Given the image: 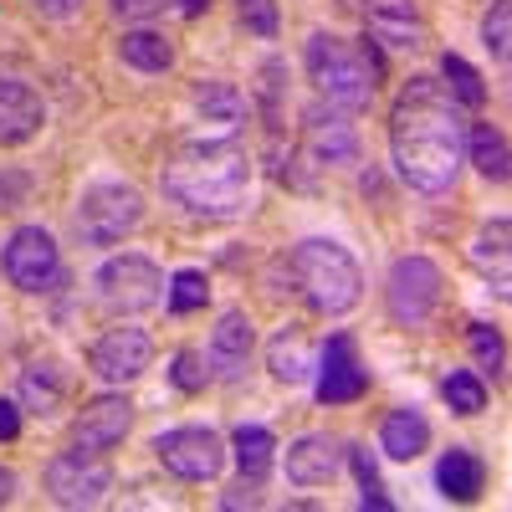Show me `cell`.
<instances>
[{"label":"cell","instance_id":"1","mask_svg":"<svg viewBox=\"0 0 512 512\" xmlns=\"http://www.w3.org/2000/svg\"><path fill=\"white\" fill-rule=\"evenodd\" d=\"M390 164L420 195H446L466 164L461 103L436 77H410L390 108Z\"/></svg>","mask_w":512,"mask_h":512},{"label":"cell","instance_id":"9","mask_svg":"<svg viewBox=\"0 0 512 512\" xmlns=\"http://www.w3.org/2000/svg\"><path fill=\"white\" fill-rule=\"evenodd\" d=\"M41 482H47V497L57 507H103L113 492V466L103 461V451L72 446V451H57L47 461Z\"/></svg>","mask_w":512,"mask_h":512},{"label":"cell","instance_id":"10","mask_svg":"<svg viewBox=\"0 0 512 512\" xmlns=\"http://www.w3.org/2000/svg\"><path fill=\"white\" fill-rule=\"evenodd\" d=\"M154 461L180 482H216L226 466V441L210 425H175L154 436Z\"/></svg>","mask_w":512,"mask_h":512},{"label":"cell","instance_id":"6","mask_svg":"<svg viewBox=\"0 0 512 512\" xmlns=\"http://www.w3.org/2000/svg\"><path fill=\"white\" fill-rule=\"evenodd\" d=\"M93 297H98V308L113 313V318L149 313L164 297V272H159L154 256H144V251L108 256V262L93 272Z\"/></svg>","mask_w":512,"mask_h":512},{"label":"cell","instance_id":"16","mask_svg":"<svg viewBox=\"0 0 512 512\" xmlns=\"http://www.w3.org/2000/svg\"><path fill=\"white\" fill-rule=\"evenodd\" d=\"M256 349V328L241 308H226L210 328V344H205V364H210V379H241L246 374V359Z\"/></svg>","mask_w":512,"mask_h":512},{"label":"cell","instance_id":"30","mask_svg":"<svg viewBox=\"0 0 512 512\" xmlns=\"http://www.w3.org/2000/svg\"><path fill=\"white\" fill-rule=\"evenodd\" d=\"M441 395H446L451 415H482L487 410V384H482L477 369H451L441 379Z\"/></svg>","mask_w":512,"mask_h":512},{"label":"cell","instance_id":"11","mask_svg":"<svg viewBox=\"0 0 512 512\" xmlns=\"http://www.w3.org/2000/svg\"><path fill=\"white\" fill-rule=\"evenodd\" d=\"M364 390H369V369L359 359L354 333H333L318 349V364H313L318 405H354V400H364Z\"/></svg>","mask_w":512,"mask_h":512},{"label":"cell","instance_id":"24","mask_svg":"<svg viewBox=\"0 0 512 512\" xmlns=\"http://www.w3.org/2000/svg\"><path fill=\"white\" fill-rule=\"evenodd\" d=\"M466 154H472L482 180H492V185L507 180V134H502L497 123H487V118L466 123Z\"/></svg>","mask_w":512,"mask_h":512},{"label":"cell","instance_id":"38","mask_svg":"<svg viewBox=\"0 0 512 512\" xmlns=\"http://www.w3.org/2000/svg\"><path fill=\"white\" fill-rule=\"evenodd\" d=\"M31 11H36L41 21H72V16L82 11V0H31Z\"/></svg>","mask_w":512,"mask_h":512},{"label":"cell","instance_id":"21","mask_svg":"<svg viewBox=\"0 0 512 512\" xmlns=\"http://www.w3.org/2000/svg\"><path fill=\"white\" fill-rule=\"evenodd\" d=\"M425 446H431V420H425L420 410H390L379 425V451L395 456V461H415Z\"/></svg>","mask_w":512,"mask_h":512},{"label":"cell","instance_id":"39","mask_svg":"<svg viewBox=\"0 0 512 512\" xmlns=\"http://www.w3.org/2000/svg\"><path fill=\"white\" fill-rule=\"evenodd\" d=\"M21 436V405L0 395V441H16Z\"/></svg>","mask_w":512,"mask_h":512},{"label":"cell","instance_id":"31","mask_svg":"<svg viewBox=\"0 0 512 512\" xmlns=\"http://www.w3.org/2000/svg\"><path fill=\"white\" fill-rule=\"evenodd\" d=\"M21 395H26V405H31L36 415H52V410L62 405V374H57L52 364L21 369Z\"/></svg>","mask_w":512,"mask_h":512},{"label":"cell","instance_id":"20","mask_svg":"<svg viewBox=\"0 0 512 512\" xmlns=\"http://www.w3.org/2000/svg\"><path fill=\"white\" fill-rule=\"evenodd\" d=\"M436 487H441L446 502H477L482 487H487V461L472 446H451L436 461Z\"/></svg>","mask_w":512,"mask_h":512},{"label":"cell","instance_id":"34","mask_svg":"<svg viewBox=\"0 0 512 512\" xmlns=\"http://www.w3.org/2000/svg\"><path fill=\"white\" fill-rule=\"evenodd\" d=\"M169 379H175V390L180 395H200L205 384H210V364L200 349H180L175 359H169Z\"/></svg>","mask_w":512,"mask_h":512},{"label":"cell","instance_id":"33","mask_svg":"<svg viewBox=\"0 0 512 512\" xmlns=\"http://www.w3.org/2000/svg\"><path fill=\"white\" fill-rule=\"evenodd\" d=\"M236 21H241L246 36H256V41H277V31H282L277 0H236Z\"/></svg>","mask_w":512,"mask_h":512},{"label":"cell","instance_id":"26","mask_svg":"<svg viewBox=\"0 0 512 512\" xmlns=\"http://www.w3.org/2000/svg\"><path fill=\"white\" fill-rule=\"evenodd\" d=\"M512 246V226H507V216H497V221H487L477 236H472V262L492 277L497 272V292H507V251Z\"/></svg>","mask_w":512,"mask_h":512},{"label":"cell","instance_id":"29","mask_svg":"<svg viewBox=\"0 0 512 512\" xmlns=\"http://www.w3.org/2000/svg\"><path fill=\"white\" fill-rule=\"evenodd\" d=\"M205 303H210V282H205V272H195V267H180L175 277L164 282V308H169V313L190 318V313H200Z\"/></svg>","mask_w":512,"mask_h":512},{"label":"cell","instance_id":"4","mask_svg":"<svg viewBox=\"0 0 512 512\" xmlns=\"http://www.w3.org/2000/svg\"><path fill=\"white\" fill-rule=\"evenodd\" d=\"M303 67L313 77V88L328 108L338 113H364L374 103V82H379V62L359 47H349L344 36L313 31L303 47Z\"/></svg>","mask_w":512,"mask_h":512},{"label":"cell","instance_id":"2","mask_svg":"<svg viewBox=\"0 0 512 512\" xmlns=\"http://www.w3.org/2000/svg\"><path fill=\"white\" fill-rule=\"evenodd\" d=\"M159 190L195 221H231L251 200V159L236 139H190L164 159Z\"/></svg>","mask_w":512,"mask_h":512},{"label":"cell","instance_id":"25","mask_svg":"<svg viewBox=\"0 0 512 512\" xmlns=\"http://www.w3.org/2000/svg\"><path fill=\"white\" fill-rule=\"evenodd\" d=\"M118 57H123V67H134V72H169L175 67V41L169 36H159V31H123V41H118Z\"/></svg>","mask_w":512,"mask_h":512},{"label":"cell","instance_id":"23","mask_svg":"<svg viewBox=\"0 0 512 512\" xmlns=\"http://www.w3.org/2000/svg\"><path fill=\"white\" fill-rule=\"evenodd\" d=\"M313 364H318V354H313V344L303 338V328H282L272 344H267V369H272L277 384L313 379Z\"/></svg>","mask_w":512,"mask_h":512},{"label":"cell","instance_id":"3","mask_svg":"<svg viewBox=\"0 0 512 512\" xmlns=\"http://www.w3.org/2000/svg\"><path fill=\"white\" fill-rule=\"evenodd\" d=\"M287 277H292L297 297L323 318H344L364 297V272L354 262V251L344 241H333V236L297 241L292 256H287Z\"/></svg>","mask_w":512,"mask_h":512},{"label":"cell","instance_id":"36","mask_svg":"<svg viewBox=\"0 0 512 512\" xmlns=\"http://www.w3.org/2000/svg\"><path fill=\"white\" fill-rule=\"evenodd\" d=\"M31 195V175L21 169H0V210H21Z\"/></svg>","mask_w":512,"mask_h":512},{"label":"cell","instance_id":"32","mask_svg":"<svg viewBox=\"0 0 512 512\" xmlns=\"http://www.w3.org/2000/svg\"><path fill=\"white\" fill-rule=\"evenodd\" d=\"M466 349H472V364L482 369V374H497L502 369V359H507V344H502V328L497 323H466Z\"/></svg>","mask_w":512,"mask_h":512},{"label":"cell","instance_id":"41","mask_svg":"<svg viewBox=\"0 0 512 512\" xmlns=\"http://www.w3.org/2000/svg\"><path fill=\"white\" fill-rule=\"evenodd\" d=\"M16 487H21V477L11 472V466H0V507H6V502L16 497Z\"/></svg>","mask_w":512,"mask_h":512},{"label":"cell","instance_id":"18","mask_svg":"<svg viewBox=\"0 0 512 512\" xmlns=\"http://www.w3.org/2000/svg\"><path fill=\"white\" fill-rule=\"evenodd\" d=\"M369 36L395 52H415L425 41V6L420 0H364Z\"/></svg>","mask_w":512,"mask_h":512},{"label":"cell","instance_id":"27","mask_svg":"<svg viewBox=\"0 0 512 512\" xmlns=\"http://www.w3.org/2000/svg\"><path fill=\"white\" fill-rule=\"evenodd\" d=\"M344 466L359 482V507L364 512H395V497L384 492V477H379V466H374V456L364 446H344Z\"/></svg>","mask_w":512,"mask_h":512},{"label":"cell","instance_id":"35","mask_svg":"<svg viewBox=\"0 0 512 512\" xmlns=\"http://www.w3.org/2000/svg\"><path fill=\"white\" fill-rule=\"evenodd\" d=\"M507 41H512V6H507V0H492V11L482 21V47L497 62H507Z\"/></svg>","mask_w":512,"mask_h":512},{"label":"cell","instance_id":"42","mask_svg":"<svg viewBox=\"0 0 512 512\" xmlns=\"http://www.w3.org/2000/svg\"><path fill=\"white\" fill-rule=\"evenodd\" d=\"M175 11H180L185 21H195V16H205V11H210V0H175Z\"/></svg>","mask_w":512,"mask_h":512},{"label":"cell","instance_id":"8","mask_svg":"<svg viewBox=\"0 0 512 512\" xmlns=\"http://www.w3.org/2000/svg\"><path fill=\"white\" fill-rule=\"evenodd\" d=\"M441 297H446V277L431 256H420V251L400 256L390 267V277H384V308H390V318L400 328H425L436 318Z\"/></svg>","mask_w":512,"mask_h":512},{"label":"cell","instance_id":"7","mask_svg":"<svg viewBox=\"0 0 512 512\" xmlns=\"http://www.w3.org/2000/svg\"><path fill=\"white\" fill-rule=\"evenodd\" d=\"M0 272H6V282L21 287L26 297H47L67 282L62 251H57L47 226H16L6 236V246H0Z\"/></svg>","mask_w":512,"mask_h":512},{"label":"cell","instance_id":"15","mask_svg":"<svg viewBox=\"0 0 512 512\" xmlns=\"http://www.w3.org/2000/svg\"><path fill=\"white\" fill-rule=\"evenodd\" d=\"M128 431H134V405H128V395H98L72 420V441L82 451H113Z\"/></svg>","mask_w":512,"mask_h":512},{"label":"cell","instance_id":"17","mask_svg":"<svg viewBox=\"0 0 512 512\" xmlns=\"http://www.w3.org/2000/svg\"><path fill=\"white\" fill-rule=\"evenodd\" d=\"M292 487H333V477L344 472V441L333 436H297L282 456Z\"/></svg>","mask_w":512,"mask_h":512},{"label":"cell","instance_id":"13","mask_svg":"<svg viewBox=\"0 0 512 512\" xmlns=\"http://www.w3.org/2000/svg\"><path fill=\"white\" fill-rule=\"evenodd\" d=\"M190 113L200 123V139H236L241 123L251 118V103L236 82H221V77H200L190 88Z\"/></svg>","mask_w":512,"mask_h":512},{"label":"cell","instance_id":"12","mask_svg":"<svg viewBox=\"0 0 512 512\" xmlns=\"http://www.w3.org/2000/svg\"><path fill=\"white\" fill-rule=\"evenodd\" d=\"M154 364V338L134 323L123 328H108L98 344L88 349V369L103 379V384H134L144 369Z\"/></svg>","mask_w":512,"mask_h":512},{"label":"cell","instance_id":"22","mask_svg":"<svg viewBox=\"0 0 512 512\" xmlns=\"http://www.w3.org/2000/svg\"><path fill=\"white\" fill-rule=\"evenodd\" d=\"M231 456H236V466H241V482L262 487V477L272 472V461H277V436L267 431V425L241 420L236 431H231Z\"/></svg>","mask_w":512,"mask_h":512},{"label":"cell","instance_id":"28","mask_svg":"<svg viewBox=\"0 0 512 512\" xmlns=\"http://www.w3.org/2000/svg\"><path fill=\"white\" fill-rule=\"evenodd\" d=\"M441 77H446V93H451L461 108H482V103H487V77L466 62V57L446 52V57H441Z\"/></svg>","mask_w":512,"mask_h":512},{"label":"cell","instance_id":"40","mask_svg":"<svg viewBox=\"0 0 512 512\" xmlns=\"http://www.w3.org/2000/svg\"><path fill=\"white\" fill-rule=\"evenodd\" d=\"M221 507H262V497H256V482H241L221 497Z\"/></svg>","mask_w":512,"mask_h":512},{"label":"cell","instance_id":"37","mask_svg":"<svg viewBox=\"0 0 512 512\" xmlns=\"http://www.w3.org/2000/svg\"><path fill=\"white\" fill-rule=\"evenodd\" d=\"M164 6L169 0H108V11L118 21H154V16H164Z\"/></svg>","mask_w":512,"mask_h":512},{"label":"cell","instance_id":"19","mask_svg":"<svg viewBox=\"0 0 512 512\" xmlns=\"http://www.w3.org/2000/svg\"><path fill=\"white\" fill-rule=\"evenodd\" d=\"M41 123H47L41 93L21 77H0V149H16V144L36 139Z\"/></svg>","mask_w":512,"mask_h":512},{"label":"cell","instance_id":"5","mask_svg":"<svg viewBox=\"0 0 512 512\" xmlns=\"http://www.w3.org/2000/svg\"><path fill=\"white\" fill-rule=\"evenodd\" d=\"M139 226H144V195L123 180H98L72 205V231L88 246H118Z\"/></svg>","mask_w":512,"mask_h":512},{"label":"cell","instance_id":"14","mask_svg":"<svg viewBox=\"0 0 512 512\" xmlns=\"http://www.w3.org/2000/svg\"><path fill=\"white\" fill-rule=\"evenodd\" d=\"M303 154L318 164V169H344L359 159V134L349 113H323V108H308L303 113Z\"/></svg>","mask_w":512,"mask_h":512}]
</instances>
